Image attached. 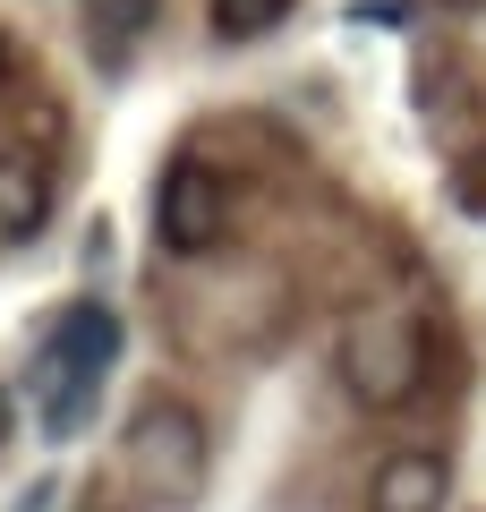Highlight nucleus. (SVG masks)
Returning <instances> with one entry per match:
<instances>
[{
    "mask_svg": "<svg viewBox=\"0 0 486 512\" xmlns=\"http://www.w3.org/2000/svg\"><path fill=\"white\" fill-rule=\"evenodd\" d=\"M120 359V316L103 308V299H77L69 316H60L52 350H43V367L52 376H77V384H103V367Z\"/></svg>",
    "mask_w": 486,
    "mask_h": 512,
    "instance_id": "39448f33",
    "label": "nucleus"
},
{
    "mask_svg": "<svg viewBox=\"0 0 486 512\" xmlns=\"http://www.w3.org/2000/svg\"><path fill=\"white\" fill-rule=\"evenodd\" d=\"M452 504V461L435 444H393L367 470V512H444Z\"/></svg>",
    "mask_w": 486,
    "mask_h": 512,
    "instance_id": "20e7f679",
    "label": "nucleus"
},
{
    "mask_svg": "<svg viewBox=\"0 0 486 512\" xmlns=\"http://www.w3.org/2000/svg\"><path fill=\"white\" fill-rule=\"evenodd\" d=\"M359 18H367V26H393V18L410 26V0H359Z\"/></svg>",
    "mask_w": 486,
    "mask_h": 512,
    "instance_id": "9d476101",
    "label": "nucleus"
},
{
    "mask_svg": "<svg viewBox=\"0 0 486 512\" xmlns=\"http://www.w3.org/2000/svg\"><path fill=\"white\" fill-rule=\"evenodd\" d=\"M9 427H18V402H9V384H0V444H9Z\"/></svg>",
    "mask_w": 486,
    "mask_h": 512,
    "instance_id": "f8f14e48",
    "label": "nucleus"
},
{
    "mask_svg": "<svg viewBox=\"0 0 486 512\" xmlns=\"http://www.w3.org/2000/svg\"><path fill=\"white\" fill-rule=\"evenodd\" d=\"M452 9H469V0H452Z\"/></svg>",
    "mask_w": 486,
    "mask_h": 512,
    "instance_id": "ddd939ff",
    "label": "nucleus"
},
{
    "mask_svg": "<svg viewBox=\"0 0 486 512\" xmlns=\"http://www.w3.org/2000/svg\"><path fill=\"white\" fill-rule=\"evenodd\" d=\"M120 478L145 495V504H188L205 487V419L180 402V393H145L128 410V436H120Z\"/></svg>",
    "mask_w": 486,
    "mask_h": 512,
    "instance_id": "f03ea898",
    "label": "nucleus"
},
{
    "mask_svg": "<svg viewBox=\"0 0 486 512\" xmlns=\"http://www.w3.org/2000/svg\"><path fill=\"white\" fill-rule=\"evenodd\" d=\"M222 231H231V188H222V171L197 163V154H180L154 188V239L171 256H214Z\"/></svg>",
    "mask_w": 486,
    "mask_h": 512,
    "instance_id": "7ed1b4c3",
    "label": "nucleus"
},
{
    "mask_svg": "<svg viewBox=\"0 0 486 512\" xmlns=\"http://www.w3.org/2000/svg\"><path fill=\"white\" fill-rule=\"evenodd\" d=\"M18 77V43H9V26H0V86Z\"/></svg>",
    "mask_w": 486,
    "mask_h": 512,
    "instance_id": "9b49d317",
    "label": "nucleus"
},
{
    "mask_svg": "<svg viewBox=\"0 0 486 512\" xmlns=\"http://www.w3.org/2000/svg\"><path fill=\"white\" fill-rule=\"evenodd\" d=\"M333 376L359 410H410L435 376V325L410 299H367L342 316V350H333Z\"/></svg>",
    "mask_w": 486,
    "mask_h": 512,
    "instance_id": "f257e3e1",
    "label": "nucleus"
},
{
    "mask_svg": "<svg viewBox=\"0 0 486 512\" xmlns=\"http://www.w3.org/2000/svg\"><path fill=\"white\" fill-rule=\"evenodd\" d=\"M145 18H154V0H94V26H103V35H128V43H137Z\"/></svg>",
    "mask_w": 486,
    "mask_h": 512,
    "instance_id": "1a4fd4ad",
    "label": "nucleus"
},
{
    "mask_svg": "<svg viewBox=\"0 0 486 512\" xmlns=\"http://www.w3.org/2000/svg\"><path fill=\"white\" fill-rule=\"evenodd\" d=\"M43 222H52V171H43V154L9 146L0 154V248H26Z\"/></svg>",
    "mask_w": 486,
    "mask_h": 512,
    "instance_id": "423d86ee",
    "label": "nucleus"
},
{
    "mask_svg": "<svg viewBox=\"0 0 486 512\" xmlns=\"http://www.w3.org/2000/svg\"><path fill=\"white\" fill-rule=\"evenodd\" d=\"M94 393H103V384H77V376H52V402H43V436H52V444H69L77 427L94 419Z\"/></svg>",
    "mask_w": 486,
    "mask_h": 512,
    "instance_id": "6e6552de",
    "label": "nucleus"
},
{
    "mask_svg": "<svg viewBox=\"0 0 486 512\" xmlns=\"http://www.w3.org/2000/svg\"><path fill=\"white\" fill-rule=\"evenodd\" d=\"M205 9H214V35L222 43H256L265 26H282L299 0H205Z\"/></svg>",
    "mask_w": 486,
    "mask_h": 512,
    "instance_id": "0eeeda50",
    "label": "nucleus"
}]
</instances>
